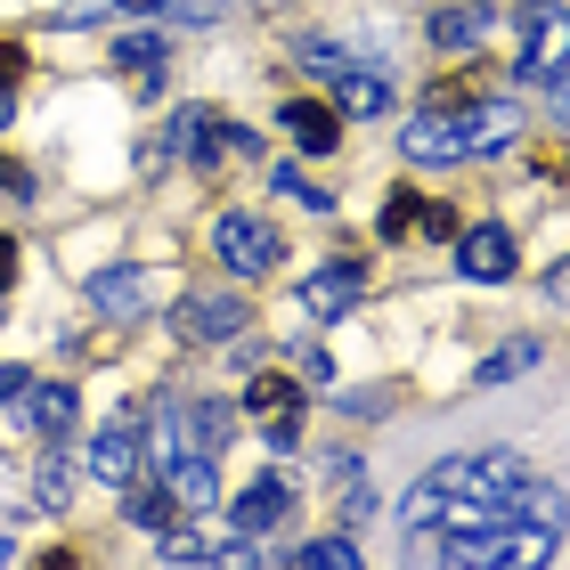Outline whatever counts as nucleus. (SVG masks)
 <instances>
[{"label":"nucleus","mask_w":570,"mask_h":570,"mask_svg":"<svg viewBox=\"0 0 570 570\" xmlns=\"http://www.w3.org/2000/svg\"><path fill=\"white\" fill-rule=\"evenodd\" d=\"M513 139H522V115L505 98H481V107H424L400 131V155L407 164H473V155H498Z\"/></svg>","instance_id":"nucleus-1"},{"label":"nucleus","mask_w":570,"mask_h":570,"mask_svg":"<svg viewBox=\"0 0 570 570\" xmlns=\"http://www.w3.org/2000/svg\"><path fill=\"white\" fill-rule=\"evenodd\" d=\"M513 41H522L513 73L554 82V73L570 66V9H562V0H522V9H513Z\"/></svg>","instance_id":"nucleus-2"},{"label":"nucleus","mask_w":570,"mask_h":570,"mask_svg":"<svg viewBox=\"0 0 570 570\" xmlns=\"http://www.w3.org/2000/svg\"><path fill=\"white\" fill-rule=\"evenodd\" d=\"M213 253H220L228 277H269L277 253H285V237H277L262 213H220V220H213Z\"/></svg>","instance_id":"nucleus-3"},{"label":"nucleus","mask_w":570,"mask_h":570,"mask_svg":"<svg viewBox=\"0 0 570 570\" xmlns=\"http://www.w3.org/2000/svg\"><path fill=\"white\" fill-rule=\"evenodd\" d=\"M164 139H171V155H179V164H196V171H204V164H220L228 147H237V155L253 147V139H245V131H237V122H228L220 107H171V131H164Z\"/></svg>","instance_id":"nucleus-4"},{"label":"nucleus","mask_w":570,"mask_h":570,"mask_svg":"<svg viewBox=\"0 0 570 570\" xmlns=\"http://www.w3.org/2000/svg\"><path fill=\"white\" fill-rule=\"evenodd\" d=\"M245 416L262 424L269 449H302V383H294V375H253Z\"/></svg>","instance_id":"nucleus-5"},{"label":"nucleus","mask_w":570,"mask_h":570,"mask_svg":"<svg viewBox=\"0 0 570 570\" xmlns=\"http://www.w3.org/2000/svg\"><path fill=\"white\" fill-rule=\"evenodd\" d=\"M245 326H253L245 294H188V302L171 309V334H179V343H237Z\"/></svg>","instance_id":"nucleus-6"},{"label":"nucleus","mask_w":570,"mask_h":570,"mask_svg":"<svg viewBox=\"0 0 570 570\" xmlns=\"http://www.w3.org/2000/svg\"><path fill=\"white\" fill-rule=\"evenodd\" d=\"M155 481L171 489L179 522H196V513H213V505H220V473H213V456H204V449H171V456H155Z\"/></svg>","instance_id":"nucleus-7"},{"label":"nucleus","mask_w":570,"mask_h":570,"mask_svg":"<svg viewBox=\"0 0 570 570\" xmlns=\"http://www.w3.org/2000/svg\"><path fill=\"white\" fill-rule=\"evenodd\" d=\"M139 473H147V432H139V407H122V416L90 440V481L122 489V481H139Z\"/></svg>","instance_id":"nucleus-8"},{"label":"nucleus","mask_w":570,"mask_h":570,"mask_svg":"<svg viewBox=\"0 0 570 570\" xmlns=\"http://www.w3.org/2000/svg\"><path fill=\"white\" fill-rule=\"evenodd\" d=\"M351 302H367V253H343V262L302 277V309L309 318H343Z\"/></svg>","instance_id":"nucleus-9"},{"label":"nucleus","mask_w":570,"mask_h":570,"mask_svg":"<svg viewBox=\"0 0 570 570\" xmlns=\"http://www.w3.org/2000/svg\"><path fill=\"white\" fill-rule=\"evenodd\" d=\"M383 237H456V213H449V204H440V196H416V188H400L392 204H383Z\"/></svg>","instance_id":"nucleus-10"},{"label":"nucleus","mask_w":570,"mask_h":570,"mask_svg":"<svg viewBox=\"0 0 570 570\" xmlns=\"http://www.w3.org/2000/svg\"><path fill=\"white\" fill-rule=\"evenodd\" d=\"M456 269L473 277V285H498V277H513V228H498V220L464 228V237H456Z\"/></svg>","instance_id":"nucleus-11"},{"label":"nucleus","mask_w":570,"mask_h":570,"mask_svg":"<svg viewBox=\"0 0 570 570\" xmlns=\"http://www.w3.org/2000/svg\"><path fill=\"white\" fill-rule=\"evenodd\" d=\"M277 122H285V139H294L302 155L343 147V107H318V98H285V107H277Z\"/></svg>","instance_id":"nucleus-12"},{"label":"nucleus","mask_w":570,"mask_h":570,"mask_svg":"<svg viewBox=\"0 0 570 570\" xmlns=\"http://www.w3.org/2000/svg\"><path fill=\"white\" fill-rule=\"evenodd\" d=\"M155 294H164V277H155V269H107V277H90L98 318H139Z\"/></svg>","instance_id":"nucleus-13"},{"label":"nucleus","mask_w":570,"mask_h":570,"mask_svg":"<svg viewBox=\"0 0 570 570\" xmlns=\"http://www.w3.org/2000/svg\"><path fill=\"white\" fill-rule=\"evenodd\" d=\"M285 513H294V489H285L277 473H262V481L237 489V538H269Z\"/></svg>","instance_id":"nucleus-14"},{"label":"nucleus","mask_w":570,"mask_h":570,"mask_svg":"<svg viewBox=\"0 0 570 570\" xmlns=\"http://www.w3.org/2000/svg\"><path fill=\"white\" fill-rule=\"evenodd\" d=\"M326 82L343 90V115H383V107H392V73H383V66H358V58H343V66L326 73Z\"/></svg>","instance_id":"nucleus-15"},{"label":"nucleus","mask_w":570,"mask_h":570,"mask_svg":"<svg viewBox=\"0 0 570 570\" xmlns=\"http://www.w3.org/2000/svg\"><path fill=\"white\" fill-rule=\"evenodd\" d=\"M164 58H171V49L155 41V33H122V41H115V73H122V82H131L139 98L164 90Z\"/></svg>","instance_id":"nucleus-16"},{"label":"nucleus","mask_w":570,"mask_h":570,"mask_svg":"<svg viewBox=\"0 0 570 570\" xmlns=\"http://www.w3.org/2000/svg\"><path fill=\"white\" fill-rule=\"evenodd\" d=\"M481 98H498V66L473 58V66H449L440 82L424 90V107H481Z\"/></svg>","instance_id":"nucleus-17"},{"label":"nucleus","mask_w":570,"mask_h":570,"mask_svg":"<svg viewBox=\"0 0 570 570\" xmlns=\"http://www.w3.org/2000/svg\"><path fill=\"white\" fill-rule=\"evenodd\" d=\"M24 416H33L41 449H58L73 432V383H24Z\"/></svg>","instance_id":"nucleus-18"},{"label":"nucleus","mask_w":570,"mask_h":570,"mask_svg":"<svg viewBox=\"0 0 570 570\" xmlns=\"http://www.w3.org/2000/svg\"><path fill=\"white\" fill-rule=\"evenodd\" d=\"M326 481H334V522H367V513H375V489H367V473H358V456L334 449L326 456Z\"/></svg>","instance_id":"nucleus-19"},{"label":"nucleus","mask_w":570,"mask_h":570,"mask_svg":"<svg viewBox=\"0 0 570 570\" xmlns=\"http://www.w3.org/2000/svg\"><path fill=\"white\" fill-rule=\"evenodd\" d=\"M481 33H498V0H473V9H440L432 17V49H473Z\"/></svg>","instance_id":"nucleus-20"},{"label":"nucleus","mask_w":570,"mask_h":570,"mask_svg":"<svg viewBox=\"0 0 570 570\" xmlns=\"http://www.w3.org/2000/svg\"><path fill=\"white\" fill-rule=\"evenodd\" d=\"M122 513H131V522L139 530H155V538H164V530H179V505H171V489L164 481H122Z\"/></svg>","instance_id":"nucleus-21"},{"label":"nucleus","mask_w":570,"mask_h":570,"mask_svg":"<svg viewBox=\"0 0 570 570\" xmlns=\"http://www.w3.org/2000/svg\"><path fill=\"white\" fill-rule=\"evenodd\" d=\"M228 432H237V407H228V400H204L196 416H188V449L220 456V449H228Z\"/></svg>","instance_id":"nucleus-22"},{"label":"nucleus","mask_w":570,"mask_h":570,"mask_svg":"<svg viewBox=\"0 0 570 570\" xmlns=\"http://www.w3.org/2000/svg\"><path fill=\"white\" fill-rule=\"evenodd\" d=\"M294 562H318V570H358L367 554H358V538H309V547Z\"/></svg>","instance_id":"nucleus-23"},{"label":"nucleus","mask_w":570,"mask_h":570,"mask_svg":"<svg viewBox=\"0 0 570 570\" xmlns=\"http://www.w3.org/2000/svg\"><path fill=\"white\" fill-rule=\"evenodd\" d=\"M277 188L294 196V204H309V213H334V188H309V179H302V164H277Z\"/></svg>","instance_id":"nucleus-24"},{"label":"nucleus","mask_w":570,"mask_h":570,"mask_svg":"<svg viewBox=\"0 0 570 570\" xmlns=\"http://www.w3.org/2000/svg\"><path fill=\"white\" fill-rule=\"evenodd\" d=\"M522 367H538V343H505V351L481 367V383H505V375H522Z\"/></svg>","instance_id":"nucleus-25"},{"label":"nucleus","mask_w":570,"mask_h":570,"mask_svg":"<svg viewBox=\"0 0 570 570\" xmlns=\"http://www.w3.org/2000/svg\"><path fill=\"white\" fill-rule=\"evenodd\" d=\"M17 82H24V49L0 41V122H9V107H17Z\"/></svg>","instance_id":"nucleus-26"},{"label":"nucleus","mask_w":570,"mask_h":570,"mask_svg":"<svg viewBox=\"0 0 570 570\" xmlns=\"http://www.w3.org/2000/svg\"><path fill=\"white\" fill-rule=\"evenodd\" d=\"M66 489H73V473H66V464H58V456H41V505H49V513H58V505H66Z\"/></svg>","instance_id":"nucleus-27"},{"label":"nucleus","mask_w":570,"mask_h":570,"mask_svg":"<svg viewBox=\"0 0 570 570\" xmlns=\"http://www.w3.org/2000/svg\"><path fill=\"white\" fill-rule=\"evenodd\" d=\"M530 171H538V179H562V188H570V147H538Z\"/></svg>","instance_id":"nucleus-28"},{"label":"nucleus","mask_w":570,"mask_h":570,"mask_svg":"<svg viewBox=\"0 0 570 570\" xmlns=\"http://www.w3.org/2000/svg\"><path fill=\"white\" fill-rule=\"evenodd\" d=\"M0 196H17V204H33V171H24V164H9V155H0Z\"/></svg>","instance_id":"nucleus-29"},{"label":"nucleus","mask_w":570,"mask_h":570,"mask_svg":"<svg viewBox=\"0 0 570 570\" xmlns=\"http://www.w3.org/2000/svg\"><path fill=\"white\" fill-rule=\"evenodd\" d=\"M220 9H228V0H179V17H196V24H213Z\"/></svg>","instance_id":"nucleus-30"},{"label":"nucleus","mask_w":570,"mask_h":570,"mask_svg":"<svg viewBox=\"0 0 570 570\" xmlns=\"http://www.w3.org/2000/svg\"><path fill=\"white\" fill-rule=\"evenodd\" d=\"M24 383H33V375H24V367H0V407H9V400L24 392Z\"/></svg>","instance_id":"nucleus-31"},{"label":"nucleus","mask_w":570,"mask_h":570,"mask_svg":"<svg viewBox=\"0 0 570 570\" xmlns=\"http://www.w3.org/2000/svg\"><path fill=\"white\" fill-rule=\"evenodd\" d=\"M554 122H570V66L554 73Z\"/></svg>","instance_id":"nucleus-32"},{"label":"nucleus","mask_w":570,"mask_h":570,"mask_svg":"<svg viewBox=\"0 0 570 570\" xmlns=\"http://www.w3.org/2000/svg\"><path fill=\"white\" fill-rule=\"evenodd\" d=\"M115 9H131V17H155V9H171V0H115Z\"/></svg>","instance_id":"nucleus-33"},{"label":"nucleus","mask_w":570,"mask_h":570,"mask_svg":"<svg viewBox=\"0 0 570 570\" xmlns=\"http://www.w3.org/2000/svg\"><path fill=\"white\" fill-rule=\"evenodd\" d=\"M9 277H17V245H9V237H0V285H9Z\"/></svg>","instance_id":"nucleus-34"},{"label":"nucleus","mask_w":570,"mask_h":570,"mask_svg":"<svg viewBox=\"0 0 570 570\" xmlns=\"http://www.w3.org/2000/svg\"><path fill=\"white\" fill-rule=\"evenodd\" d=\"M0 562H17V547H9V538H0Z\"/></svg>","instance_id":"nucleus-35"}]
</instances>
